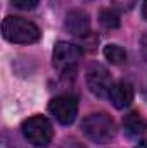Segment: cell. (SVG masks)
Masks as SVG:
<instances>
[{
    "label": "cell",
    "instance_id": "cell-9",
    "mask_svg": "<svg viewBox=\"0 0 147 148\" xmlns=\"http://www.w3.org/2000/svg\"><path fill=\"white\" fill-rule=\"evenodd\" d=\"M111 103L116 109H126L133 102V88L128 81H118L112 84L109 93Z\"/></svg>",
    "mask_w": 147,
    "mask_h": 148
},
{
    "label": "cell",
    "instance_id": "cell-5",
    "mask_svg": "<svg viewBox=\"0 0 147 148\" xmlns=\"http://www.w3.org/2000/svg\"><path fill=\"white\" fill-rule=\"evenodd\" d=\"M112 77L109 71L102 66V64H92L87 69V86L88 90L99 97V98H109L111 88H112Z\"/></svg>",
    "mask_w": 147,
    "mask_h": 148
},
{
    "label": "cell",
    "instance_id": "cell-13",
    "mask_svg": "<svg viewBox=\"0 0 147 148\" xmlns=\"http://www.w3.org/2000/svg\"><path fill=\"white\" fill-rule=\"evenodd\" d=\"M10 3L16 7V9H21V10H31L35 9L40 0H10Z\"/></svg>",
    "mask_w": 147,
    "mask_h": 148
},
{
    "label": "cell",
    "instance_id": "cell-6",
    "mask_svg": "<svg viewBox=\"0 0 147 148\" xmlns=\"http://www.w3.org/2000/svg\"><path fill=\"white\" fill-rule=\"evenodd\" d=\"M49 112L55 117V121L62 126L73 124L78 115V102L73 95H59L50 100Z\"/></svg>",
    "mask_w": 147,
    "mask_h": 148
},
{
    "label": "cell",
    "instance_id": "cell-3",
    "mask_svg": "<svg viewBox=\"0 0 147 148\" xmlns=\"http://www.w3.org/2000/svg\"><path fill=\"white\" fill-rule=\"evenodd\" d=\"M21 131H23V136L26 138V141L38 148L49 147L52 141V134H54L52 124L49 122L47 117H42V115H33V117L26 119L21 126Z\"/></svg>",
    "mask_w": 147,
    "mask_h": 148
},
{
    "label": "cell",
    "instance_id": "cell-2",
    "mask_svg": "<svg viewBox=\"0 0 147 148\" xmlns=\"http://www.w3.org/2000/svg\"><path fill=\"white\" fill-rule=\"evenodd\" d=\"M3 38L10 43L17 45H30L40 40V29L35 23L23 19L19 16H7L2 23Z\"/></svg>",
    "mask_w": 147,
    "mask_h": 148
},
{
    "label": "cell",
    "instance_id": "cell-10",
    "mask_svg": "<svg viewBox=\"0 0 147 148\" xmlns=\"http://www.w3.org/2000/svg\"><path fill=\"white\" fill-rule=\"evenodd\" d=\"M104 57H106V60H109L111 64L119 66V64H125L126 62L128 53H126V50L123 47H119L116 43H111V45H106L104 47Z\"/></svg>",
    "mask_w": 147,
    "mask_h": 148
},
{
    "label": "cell",
    "instance_id": "cell-4",
    "mask_svg": "<svg viewBox=\"0 0 147 148\" xmlns=\"http://www.w3.org/2000/svg\"><path fill=\"white\" fill-rule=\"evenodd\" d=\"M81 55H83V50L76 43L59 41V43H55L54 52H52V64L55 69H59L62 73H68V71L73 73Z\"/></svg>",
    "mask_w": 147,
    "mask_h": 148
},
{
    "label": "cell",
    "instance_id": "cell-1",
    "mask_svg": "<svg viewBox=\"0 0 147 148\" xmlns=\"http://www.w3.org/2000/svg\"><path fill=\"white\" fill-rule=\"evenodd\" d=\"M81 131L90 141L97 145H106L116 138V122L111 115L104 112L90 114L83 119Z\"/></svg>",
    "mask_w": 147,
    "mask_h": 148
},
{
    "label": "cell",
    "instance_id": "cell-8",
    "mask_svg": "<svg viewBox=\"0 0 147 148\" xmlns=\"http://www.w3.org/2000/svg\"><path fill=\"white\" fill-rule=\"evenodd\" d=\"M123 129H125L128 138H132L135 141H140V143L146 141L144 136H146V131H147V122L140 112L137 110L128 112L123 117Z\"/></svg>",
    "mask_w": 147,
    "mask_h": 148
},
{
    "label": "cell",
    "instance_id": "cell-15",
    "mask_svg": "<svg viewBox=\"0 0 147 148\" xmlns=\"http://www.w3.org/2000/svg\"><path fill=\"white\" fill-rule=\"evenodd\" d=\"M142 16H144V19L147 21V0L144 2V5H142Z\"/></svg>",
    "mask_w": 147,
    "mask_h": 148
},
{
    "label": "cell",
    "instance_id": "cell-14",
    "mask_svg": "<svg viewBox=\"0 0 147 148\" xmlns=\"http://www.w3.org/2000/svg\"><path fill=\"white\" fill-rule=\"evenodd\" d=\"M140 50H142V57L147 60V31L140 38Z\"/></svg>",
    "mask_w": 147,
    "mask_h": 148
},
{
    "label": "cell",
    "instance_id": "cell-12",
    "mask_svg": "<svg viewBox=\"0 0 147 148\" xmlns=\"http://www.w3.org/2000/svg\"><path fill=\"white\" fill-rule=\"evenodd\" d=\"M137 2H139V0H111L112 7H114L116 10H121V12L132 10V9L137 5Z\"/></svg>",
    "mask_w": 147,
    "mask_h": 148
},
{
    "label": "cell",
    "instance_id": "cell-11",
    "mask_svg": "<svg viewBox=\"0 0 147 148\" xmlns=\"http://www.w3.org/2000/svg\"><path fill=\"white\" fill-rule=\"evenodd\" d=\"M99 21H101V24L106 29H116V28H119V16H118V12L114 9H102L101 16H99Z\"/></svg>",
    "mask_w": 147,
    "mask_h": 148
},
{
    "label": "cell",
    "instance_id": "cell-7",
    "mask_svg": "<svg viewBox=\"0 0 147 148\" xmlns=\"http://www.w3.org/2000/svg\"><path fill=\"white\" fill-rule=\"evenodd\" d=\"M64 28L69 35L83 38L90 33V17L81 9L69 10L68 16H66V21H64Z\"/></svg>",
    "mask_w": 147,
    "mask_h": 148
}]
</instances>
